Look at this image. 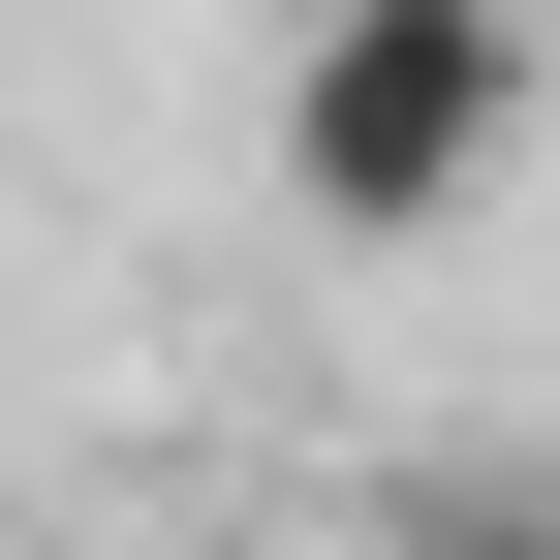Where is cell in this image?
I'll return each mask as SVG.
<instances>
[{
    "label": "cell",
    "mask_w": 560,
    "mask_h": 560,
    "mask_svg": "<svg viewBox=\"0 0 560 560\" xmlns=\"http://www.w3.org/2000/svg\"><path fill=\"white\" fill-rule=\"evenodd\" d=\"M529 125H560V0H280L249 156L312 249H467L529 187Z\"/></svg>",
    "instance_id": "6da1fadb"
},
{
    "label": "cell",
    "mask_w": 560,
    "mask_h": 560,
    "mask_svg": "<svg viewBox=\"0 0 560 560\" xmlns=\"http://www.w3.org/2000/svg\"><path fill=\"white\" fill-rule=\"evenodd\" d=\"M312 560H560V467H374Z\"/></svg>",
    "instance_id": "7a4b0ae2"
}]
</instances>
